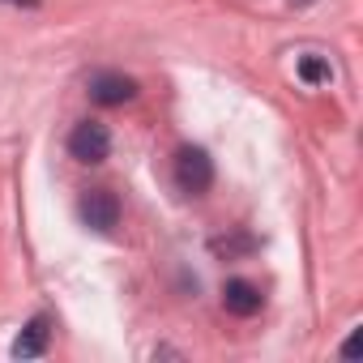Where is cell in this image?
<instances>
[{"mask_svg":"<svg viewBox=\"0 0 363 363\" xmlns=\"http://www.w3.org/2000/svg\"><path fill=\"white\" fill-rule=\"evenodd\" d=\"M69 154H73L77 162L94 167V162H103V158L111 154V133H107L99 120H82V124L73 128V137H69Z\"/></svg>","mask_w":363,"mask_h":363,"instance_id":"obj_2","label":"cell"},{"mask_svg":"<svg viewBox=\"0 0 363 363\" xmlns=\"http://www.w3.org/2000/svg\"><path fill=\"white\" fill-rule=\"evenodd\" d=\"M223 308L231 316H252V312H261V291L252 282H244V278H231L223 286Z\"/></svg>","mask_w":363,"mask_h":363,"instance_id":"obj_5","label":"cell"},{"mask_svg":"<svg viewBox=\"0 0 363 363\" xmlns=\"http://www.w3.org/2000/svg\"><path fill=\"white\" fill-rule=\"evenodd\" d=\"M291 5H316V0H291Z\"/></svg>","mask_w":363,"mask_h":363,"instance_id":"obj_9","label":"cell"},{"mask_svg":"<svg viewBox=\"0 0 363 363\" xmlns=\"http://www.w3.org/2000/svg\"><path fill=\"white\" fill-rule=\"evenodd\" d=\"M48 333H52V329H48V316H35V320L22 329V337L13 342V354H18V359H39V354L48 350Z\"/></svg>","mask_w":363,"mask_h":363,"instance_id":"obj_6","label":"cell"},{"mask_svg":"<svg viewBox=\"0 0 363 363\" xmlns=\"http://www.w3.org/2000/svg\"><path fill=\"white\" fill-rule=\"evenodd\" d=\"M299 77H303L308 86H320V82L333 77V69H329V60H320V56H303V60H299Z\"/></svg>","mask_w":363,"mask_h":363,"instance_id":"obj_7","label":"cell"},{"mask_svg":"<svg viewBox=\"0 0 363 363\" xmlns=\"http://www.w3.org/2000/svg\"><path fill=\"white\" fill-rule=\"evenodd\" d=\"M359 350H363V329H354V333L346 337V346H342V354H346V359H354Z\"/></svg>","mask_w":363,"mask_h":363,"instance_id":"obj_8","label":"cell"},{"mask_svg":"<svg viewBox=\"0 0 363 363\" xmlns=\"http://www.w3.org/2000/svg\"><path fill=\"white\" fill-rule=\"evenodd\" d=\"M175 184L184 193H193V197H201L214 184V162H210V154L201 145H184L175 154Z\"/></svg>","mask_w":363,"mask_h":363,"instance_id":"obj_1","label":"cell"},{"mask_svg":"<svg viewBox=\"0 0 363 363\" xmlns=\"http://www.w3.org/2000/svg\"><path fill=\"white\" fill-rule=\"evenodd\" d=\"M133 94H137V82L124 77V73H99V77L90 82V99L103 103V107H124Z\"/></svg>","mask_w":363,"mask_h":363,"instance_id":"obj_4","label":"cell"},{"mask_svg":"<svg viewBox=\"0 0 363 363\" xmlns=\"http://www.w3.org/2000/svg\"><path fill=\"white\" fill-rule=\"evenodd\" d=\"M82 223L94 227V231H111V227L120 223V201H116V193L90 189V193L82 197Z\"/></svg>","mask_w":363,"mask_h":363,"instance_id":"obj_3","label":"cell"}]
</instances>
